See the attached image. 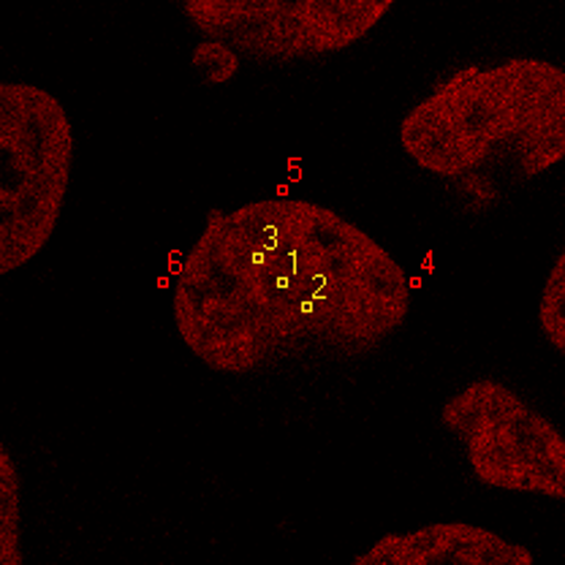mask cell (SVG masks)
Wrapping results in <instances>:
<instances>
[{"mask_svg":"<svg viewBox=\"0 0 565 565\" xmlns=\"http://www.w3.org/2000/svg\"><path fill=\"white\" fill-rule=\"evenodd\" d=\"M408 313L397 258L310 199L212 210L172 286L177 334L221 375L370 356Z\"/></svg>","mask_w":565,"mask_h":565,"instance_id":"6da1fadb","label":"cell"},{"mask_svg":"<svg viewBox=\"0 0 565 565\" xmlns=\"http://www.w3.org/2000/svg\"><path fill=\"white\" fill-rule=\"evenodd\" d=\"M399 145L440 180H533L565 158V71L541 57L457 71L403 117Z\"/></svg>","mask_w":565,"mask_h":565,"instance_id":"7a4b0ae2","label":"cell"},{"mask_svg":"<svg viewBox=\"0 0 565 565\" xmlns=\"http://www.w3.org/2000/svg\"><path fill=\"white\" fill-rule=\"evenodd\" d=\"M74 167L66 106L28 82L0 85V275L31 264L55 234Z\"/></svg>","mask_w":565,"mask_h":565,"instance_id":"3957f363","label":"cell"},{"mask_svg":"<svg viewBox=\"0 0 565 565\" xmlns=\"http://www.w3.org/2000/svg\"><path fill=\"white\" fill-rule=\"evenodd\" d=\"M440 424L462 444L479 484L565 498V440L514 388L479 379L440 408Z\"/></svg>","mask_w":565,"mask_h":565,"instance_id":"277c9868","label":"cell"},{"mask_svg":"<svg viewBox=\"0 0 565 565\" xmlns=\"http://www.w3.org/2000/svg\"><path fill=\"white\" fill-rule=\"evenodd\" d=\"M392 9V0H188L182 14L239 57L294 63L349 50Z\"/></svg>","mask_w":565,"mask_h":565,"instance_id":"5b68a950","label":"cell"},{"mask_svg":"<svg viewBox=\"0 0 565 565\" xmlns=\"http://www.w3.org/2000/svg\"><path fill=\"white\" fill-rule=\"evenodd\" d=\"M356 565H533V555L522 544L492 530L468 522H435V525L388 533L367 552L353 557Z\"/></svg>","mask_w":565,"mask_h":565,"instance_id":"8992f818","label":"cell"},{"mask_svg":"<svg viewBox=\"0 0 565 565\" xmlns=\"http://www.w3.org/2000/svg\"><path fill=\"white\" fill-rule=\"evenodd\" d=\"M22 481L9 449L0 446V561L6 565L22 563L20 522H22Z\"/></svg>","mask_w":565,"mask_h":565,"instance_id":"52a82bcc","label":"cell"},{"mask_svg":"<svg viewBox=\"0 0 565 565\" xmlns=\"http://www.w3.org/2000/svg\"><path fill=\"white\" fill-rule=\"evenodd\" d=\"M539 327L557 353L565 351V253H557L539 302Z\"/></svg>","mask_w":565,"mask_h":565,"instance_id":"ba28073f","label":"cell"},{"mask_svg":"<svg viewBox=\"0 0 565 565\" xmlns=\"http://www.w3.org/2000/svg\"><path fill=\"white\" fill-rule=\"evenodd\" d=\"M191 66L207 85H223V82L237 76L239 66H243V57L234 50H228V46L217 44V41L204 39L191 52Z\"/></svg>","mask_w":565,"mask_h":565,"instance_id":"9c48e42d","label":"cell"}]
</instances>
